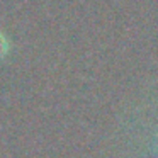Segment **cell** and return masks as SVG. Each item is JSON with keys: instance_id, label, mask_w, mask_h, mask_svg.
<instances>
[{"instance_id": "obj_1", "label": "cell", "mask_w": 158, "mask_h": 158, "mask_svg": "<svg viewBox=\"0 0 158 158\" xmlns=\"http://www.w3.org/2000/svg\"><path fill=\"white\" fill-rule=\"evenodd\" d=\"M5 51H7V41H5L4 36L0 34V58L5 55Z\"/></svg>"}, {"instance_id": "obj_2", "label": "cell", "mask_w": 158, "mask_h": 158, "mask_svg": "<svg viewBox=\"0 0 158 158\" xmlns=\"http://www.w3.org/2000/svg\"><path fill=\"white\" fill-rule=\"evenodd\" d=\"M146 158H158V153L156 155H151V156H146Z\"/></svg>"}]
</instances>
